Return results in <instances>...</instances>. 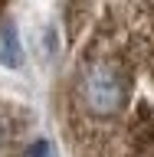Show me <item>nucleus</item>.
I'll return each instance as SVG.
<instances>
[{
  "label": "nucleus",
  "instance_id": "f257e3e1",
  "mask_svg": "<svg viewBox=\"0 0 154 157\" xmlns=\"http://www.w3.org/2000/svg\"><path fill=\"white\" fill-rule=\"evenodd\" d=\"M72 134L82 151L102 147L131 98V69L118 46L98 43L79 59L72 75Z\"/></svg>",
  "mask_w": 154,
  "mask_h": 157
},
{
  "label": "nucleus",
  "instance_id": "7ed1b4c3",
  "mask_svg": "<svg viewBox=\"0 0 154 157\" xmlns=\"http://www.w3.org/2000/svg\"><path fill=\"white\" fill-rule=\"evenodd\" d=\"M13 157H56V147H53V141H46V137H36V141L23 144Z\"/></svg>",
  "mask_w": 154,
  "mask_h": 157
},
{
  "label": "nucleus",
  "instance_id": "f03ea898",
  "mask_svg": "<svg viewBox=\"0 0 154 157\" xmlns=\"http://www.w3.org/2000/svg\"><path fill=\"white\" fill-rule=\"evenodd\" d=\"M0 66H7V69L23 66V46H20L13 23H0Z\"/></svg>",
  "mask_w": 154,
  "mask_h": 157
}]
</instances>
